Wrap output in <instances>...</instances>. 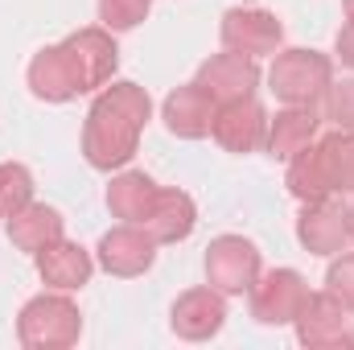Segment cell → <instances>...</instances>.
<instances>
[{
  "mask_svg": "<svg viewBox=\"0 0 354 350\" xmlns=\"http://www.w3.org/2000/svg\"><path fill=\"white\" fill-rule=\"evenodd\" d=\"M342 8H346V21H354V0H342Z\"/></svg>",
  "mask_w": 354,
  "mask_h": 350,
  "instance_id": "26",
  "label": "cell"
},
{
  "mask_svg": "<svg viewBox=\"0 0 354 350\" xmlns=\"http://www.w3.org/2000/svg\"><path fill=\"white\" fill-rule=\"evenodd\" d=\"M330 83H334V62L317 50H280L268 71L272 95L288 107H317Z\"/></svg>",
  "mask_w": 354,
  "mask_h": 350,
  "instance_id": "5",
  "label": "cell"
},
{
  "mask_svg": "<svg viewBox=\"0 0 354 350\" xmlns=\"http://www.w3.org/2000/svg\"><path fill=\"white\" fill-rule=\"evenodd\" d=\"M29 202H33V174L21 161H4L0 165V219H12Z\"/></svg>",
  "mask_w": 354,
  "mask_h": 350,
  "instance_id": "21",
  "label": "cell"
},
{
  "mask_svg": "<svg viewBox=\"0 0 354 350\" xmlns=\"http://www.w3.org/2000/svg\"><path fill=\"white\" fill-rule=\"evenodd\" d=\"M62 214L54 210V206H46V202H29V206H21L12 219H8V239H12V248L17 252H29V256H37L46 243H54V239H62Z\"/></svg>",
  "mask_w": 354,
  "mask_h": 350,
  "instance_id": "18",
  "label": "cell"
},
{
  "mask_svg": "<svg viewBox=\"0 0 354 350\" xmlns=\"http://www.w3.org/2000/svg\"><path fill=\"white\" fill-rule=\"evenodd\" d=\"M351 243H354V202H351Z\"/></svg>",
  "mask_w": 354,
  "mask_h": 350,
  "instance_id": "27",
  "label": "cell"
},
{
  "mask_svg": "<svg viewBox=\"0 0 354 350\" xmlns=\"http://www.w3.org/2000/svg\"><path fill=\"white\" fill-rule=\"evenodd\" d=\"M157 181L140 169H124V174L111 177L107 185V210L124 223H145V214L153 210V198H157Z\"/></svg>",
  "mask_w": 354,
  "mask_h": 350,
  "instance_id": "20",
  "label": "cell"
},
{
  "mask_svg": "<svg viewBox=\"0 0 354 350\" xmlns=\"http://www.w3.org/2000/svg\"><path fill=\"white\" fill-rule=\"evenodd\" d=\"M280 42H284V25L268 8H231L223 17V46L235 54L264 58L280 50Z\"/></svg>",
  "mask_w": 354,
  "mask_h": 350,
  "instance_id": "12",
  "label": "cell"
},
{
  "mask_svg": "<svg viewBox=\"0 0 354 350\" xmlns=\"http://www.w3.org/2000/svg\"><path fill=\"white\" fill-rule=\"evenodd\" d=\"M284 185L297 202H317L330 194H354V132L338 128L326 140L288 157Z\"/></svg>",
  "mask_w": 354,
  "mask_h": 350,
  "instance_id": "3",
  "label": "cell"
},
{
  "mask_svg": "<svg viewBox=\"0 0 354 350\" xmlns=\"http://www.w3.org/2000/svg\"><path fill=\"white\" fill-rule=\"evenodd\" d=\"M214 107H218V103L198 87V83H185V87H177V91L165 95L161 120H165V128H169L174 136H181V140H202V136H210Z\"/></svg>",
  "mask_w": 354,
  "mask_h": 350,
  "instance_id": "15",
  "label": "cell"
},
{
  "mask_svg": "<svg viewBox=\"0 0 354 350\" xmlns=\"http://www.w3.org/2000/svg\"><path fill=\"white\" fill-rule=\"evenodd\" d=\"M140 227H145L157 243H181V239H189L194 227H198V206H194V198H189L185 190H157L153 210L145 214Z\"/></svg>",
  "mask_w": 354,
  "mask_h": 350,
  "instance_id": "17",
  "label": "cell"
},
{
  "mask_svg": "<svg viewBox=\"0 0 354 350\" xmlns=\"http://www.w3.org/2000/svg\"><path fill=\"white\" fill-rule=\"evenodd\" d=\"M326 120H330L334 128L354 132V79L330 83V91H326Z\"/></svg>",
  "mask_w": 354,
  "mask_h": 350,
  "instance_id": "23",
  "label": "cell"
},
{
  "mask_svg": "<svg viewBox=\"0 0 354 350\" xmlns=\"http://www.w3.org/2000/svg\"><path fill=\"white\" fill-rule=\"evenodd\" d=\"M95 256H99V268L107 276H124V280L128 276H145L153 268V260H157V239L140 223H124V227H115V231H107L99 239Z\"/></svg>",
  "mask_w": 354,
  "mask_h": 350,
  "instance_id": "11",
  "label": "cell"
},
{
  "mask_svg": "<svg viewBox=\"0 0 354 350\" xmlns=\"http://www.w3.org/2000/svg\"><path fill=\"white\" fill-rule=\"evenodd\" d=\"M297 239L313 256H338V252H346V243H351V206L338 202L334 194L317 198V202H305V210L297 219Z\"/></svg>",
  "mask_w": 354,
  "mask_h": 350,
  "instance_id": "8",
  "label": "cell"
},
{
  "mask_svg": "<svg viewBox=\"0 0 354 350\" xmlns=\"http://www.w3.org/2000/svg\"><path fill=\"white\" fill-rule=\"evenodd\" d=\"M264 264L252 239L243 235H218L206 248V280L210 288H218L223 297H243L256 280H260Z\"/></svg>",
  "mask_w": 354,
  "mask_h": 350,
  "instance_id": "7",
  "label": "cell"
},
{
  "mask_svg": "<svg viewBox=\"0 0 354 350\" xmlns=\"http://www.w3.org/2000/svg\"><path fill=\"white\" fill-rule=\"evenodd\" d=\"M292 326H297L301 347H351L354 342V317L334 293H309Z\"/></svg>",
  "mask_w": 354,
  "mask_h": 350,
  "instance_id": "9",
  "label": "cell"
},
{
  "mask_svg": "<svg viewBox=\"0 0 354 350\" xmlns=\"http://www.w3.org/2000/svg\"><path fill=\"white\" fill-rule=\"evenodd\" d=\"M33 260H37V276H41L50 288H58V293H75V288H83V284L91 280V272H95L91 252L87 248H79V243H71L66 235L54 239V243H46Z\"/></svg>",
  "mask_w": 354,
  "mask_h": 350,
  "instance_id": "16",
  "label": "cell"
},
{
  "mask_svg": "<svg viewBox=\"0 0 354 350\" xmlns=\"http://www.w3.org/2000/svg\"><path fill=\"white\" fill-rule=\"evenodd\" d=\"M326 293H334L346 309L354 313V252H338V260L330 264V272H326Z\"/></svg>",
  "mask_w": 354,
  "mask_h": 350,
  "instance_id": "24",
  "label": "cell"
},
{
  "mask_svg": "<svg viewBox=\"0 0 354 350\" xmlns=\"http://www.w3.org/2000/svg\"><path fill=\"white\" fill-rule=\"evenodd\" d=\"M115 66H120V46H115L111 29H103V25L79 29L66 42L46 46L41 54H33L29 91L46 103H66L75 95L107 87Z\"/></svg>",
  "mask_w": 354,
  "mask_h": 350,
  "instance_id": "1",
  "label": "cell"
},
{
  "mask_svg": "<svg viewBox=\"0 0 354 350\" xmlns=\"http://www.w3.org/2000/svg\"><path fill=\"white\" fill-rule=\"evenodd\" d=\"M334 50H338L342 66H351V71H354V21H346V25L338 29V42H334Z\"/></svg>",
  "mask_w": 354,
  "mask_h": 350,
  "instance_id": "25",
  "label": "cell"
},
{
  "mask_svg": "<svg viewBox=\"0 0 354 350\" xmlns=\"http://www.w3.org/2000/svg\"><path fill=\"white\" fill-rule=\"evenodd\" d=\"M149 116H153V99L140 83H111L99 91L83 124V157L91 169L99 174L124 169L140 149V132Z\"/></svg>",
  "mask_w": 354,
  "mask_h": 350,
  "instance_id": "2",
  "label": "cell"
},
{
  "mask_svg": "<svg viewBox=\"0 0 354 350\" xmlns=\"http://www.w3.org/2000/svg\"><path fill=\"white\" fill-rule=\"evenodd\" d=\"M210 136L218 140V149L227 153H256L268 140V116L264 107L248 95V99H235V103H218L214 107V124H210Z\"/></svg>",
  "mask_w": 354,
  "mask_h": 350,
  "instance_id": "10",
  "label": "cell"
},
{
  "mask_svg": "<svg viewBox=\"0 0 354 350\" xmlns=\"http://www.w3.org/2000/svg\"><path fill=\"white\" fill-rule=\"evenodd\" d=\"M317 111L313 107H284V111H276V120H268V153L272 157H280V161H288V157H297L301 149H309L313 145V136H317Z\"/></svg>",
  "mask_w": 354,
  "mask_h": 350,
  "instance_id": "19",
  "label": "cell"
},
{
  "mask_svg": "<svg viewBox=\"0 0 354 350\" xmlns=\"http://www.w3.org/2000/svg\"><path fill=\"white\" fill-rule=\"evenodd\" d=\"M169 326H174L177 338L185 342H206L214 338L223 326H227V305H223V293L218 288H189L174 301V313H169Z\"/></svg>",
  "mask_w": 354,
  "mask_h": 350,
  "instance_id": "14",
  "label": "cell"
},
{
  "mask_svg": "<svg viewBox=\"0 0 354 350\" xmlns=\"http://www.w3.org/2000/svg\"><path fill=\"white\" fill-rule=\"evenodd\" d=\"M305 301H309V284L297 268L260 272V280L248 288V305L260 326H292L297 313L305 309Z\"/></svg>",
  "mask_w": 354,
  "mask_h": 350,
  "instance_id": "6",
  "label": "cell"
},
{
  "mask_svg": "<svg viewBox=\"0 0 354 350\" xmlns=\"http://www.w3.org/2000/svg\"><path fill=\"white\" fill-rule=\"evenodd\" d=\"M194 83L206 91L214 103H235V99L256 95V87H260V66H256V58L227 50V54L206 58Z\"/></svg>",
  "mask_w": 354,
  "mask_h": 350,
  "instance_id": "13",
  "label": "cell"
},
{
  "mask_svg": "<svg viewBox=\"0 0 354 350\" xmlns=\"http://www.w3.org/2000/svg\"><path fill=\"white\" fill-rule=\"evenodd\" d=\"M149 8H153V0H99V21H103V29L124 33V29H136L149 17Z\"/></svg>",
  "mask_w": 354,
  "mask_h": 350,
  "instance_id": "22",
  "label": "cell"
},
{
  "mask_svg": "<svg viewBox=\"0 0 354 350\" xmlns=\"http://www.w3.org/2000/svg\"><path fill=\"white\" fill-rule=\"evenodd\" d=\"M83 334V313L62 293H41L17 313V338L29 350H66Z\"/></svg>",
  "mask_w": 354,
  "mask_h": 350,
  "instance_id": "4",
  "label": "cell"
}]
</instances>
